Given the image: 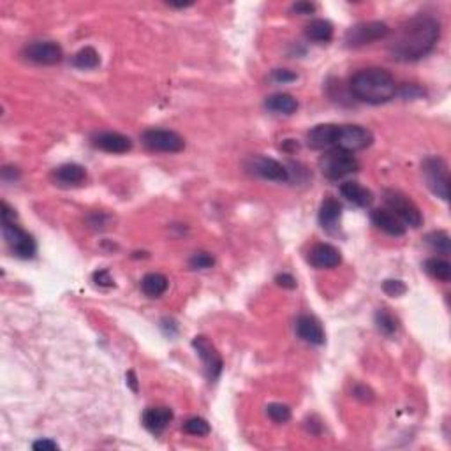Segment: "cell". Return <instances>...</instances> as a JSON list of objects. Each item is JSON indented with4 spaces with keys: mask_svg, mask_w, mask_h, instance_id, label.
<instances>
[{
    "mask_svg": "<svg viewBox=\"0 0 451 451\" xmlns=\"http://www.w3.org/2000/svg\"><path fill=\"white\" fill-rule=\"evenodd\" d=\"M441 37V23L432 14H418L400 27L390 44V53L400 62H415L427 56Z\"/></svg>",
    "mask_w": 451,
    "mask_h": 451,
    "instance_id": "cell-1",
    "label": "cell"
},
{
    "mask_svg": "<svg viewBox=\"0 0 451 451\" xmlns=\"http://www.w3.org/2000/svg\"><path fill=\"white\" fill-rule=\"evenodd\" d=\"M291 11L296 14H312V12H315V6L311 2H296V4H293Z\"/></svg>",
    "mask_w": 451,
    "mask_h": 451,
    "instance_id": "cell-36",
    "label": "cell"
},
{
    "mask_svg": "<svg viewBox=\"0 0 451 451\" xmlns=\"http://www.w3.org/2000/svg\"><path fill=\"white\" fill-rule=\"evenodd\" d=\"M305 36L314 43H330L333 37V25L328 20H312L305 28Z\"/></svg>",
    "mask_w": 451,
    "mask_h": 451,
    "instance_id": "cell-24",
    "label": "cell"
},
{
    "mask_svg": "<svg viewBox=\"0 0 451 451\" xmlns=\"http://www.w3.org/2000/svg\"><path fill=\"white\" fill-rule=\"evenodd\" d=\"M55 180L60 185H80L87 180V169L80 164H62L55 169Z\"/></svg>",
    "mask_w": 451,
    "mask_h": 451,
    "instance_id": "cell-20",
    "label": "cell"
},
{
    "mask_svg": "<svg viewBox=\"0 0 451 451\" xmlns=\"http://www.w3.org/2000/svg\"><path fill=\"white\" fill-rule=\"evenodd\" d=\"M189 264H191L192 270H208V268H212L216 264V260L208 252H196L189 260Z\"/></svg>",
    "mask_w": 451,
    "mask_h": 451,
    "instance_id": "cell-31",
    "label": "cell"
},
{
    "mask_svg": "<svg viewBox=\"0 0 451 451\" xmlns=\"http://www.w3.org/2000/svg\"><path fill=\"white\" fill-rule=\"evenodd\" d=\"M375 326L383 335L393 337L399 332V319L388 308H379L375 312Z\"/></svg>",
    "mask_w": 451,
    "mask_h": 451,
    "instance_id": "cell-26",
    "label": "cell"
},
{
    "mask_svg": "<svg viewBox=\"0 0 451 451\" xmlns=\"http://www.w3.org/2000/svg\"><path fill=\"white\" fill-rule=\"evenodd\" d=\"M390 34V27L384 21H364L351 27L344 36V43L349 48H359L365 44L381 41Z\"/></svg>",
    "mask_w": 451,
    "mask_h": 451,
    "instance_id": "cell-6",
    "label": "cell"
},
{
    "mask_svg": "<svg viewBox=\"0 0 451 451\" xmlns=\"http://www.w3.org/2000/svg\"><path fill=\"white\" fill-rule=\"evenodd\" d=\"M141 141L154 152L176 154L185 148L184 138L180 136L178 132L168 131V129H148L141 134Z\"/></svg>",
    "mask_w": 451,
    "mask_h": 451,
    "instance_id": "cell-8",
    "label": "cell"
},
{
    "mask_svg": "<svg viewBox=\"0 0 451 451\" xmlns=\"http://www.w3.org/2000/svg\"><path fill=\"white\" fill-rule=\"evenodd\" d=\"M249 168L254 175L261 176L263 180H270V182H288L289 180V169L279 160L270 159V157H254L251 159Z\"/></svg>",
    "mask_w": 451,
    "mask_h": 451,
    "instance_id": "cell-12",
    "label": "cell"
},
{
    "mask_svg": "<svg viewBox=\"0 0 451 451\" xmlns=\"http://www.w3.org/2000/svg\"><path fill=\"white\" fill-rule=\"evenodd\" d=\"M370 219L374 222V226L384 231L390 236H402L406 235V224L399 219L397 216H393L390 210H384V208H375L372 210Z\"/></svg>",
    "mask_w": 451,
    "mask_h": 451,
    "instance_id": "cell-16",
    "label": "cell"
},
{
    "mask_svg": "<svg viewBox=\"0 0 451 451\" xmlns=\"http://www.w3.org/2000/svg\"><path fill=\"white\" fill-rule=\"evenodd\" d=\"M173 419V411L169 408H148L143 412V427L150 434H162Z\"/></svg>",
    "mask_w": 451,
    "mask_h": 451,
    "instance_id": "cell-18",
    "label": "cell"
},
{
    "mask_svg": "<svg viewBox=\"0 0 451 451\" xmlns=\"http://www.w3.org/2000/svg\"><path fill=\"white\" fill-rule=\"evenodd\" d=\"M25 56L30 62H36L41 65H55L62 62L64 59V52L59 44L53 41H34L23 50Z\"/></svg>",
    "mask_w": 451,
    "mask_h": 451,
    "instance_id": "cell-11",
    "label": "cell"
},
{
    "mask_svg": "<svg viewBox=\"0 0 451 451\" xmlns=\"http://www.w3.org/2000/svg\"><path fill=\"white\" fill-rule=\"evenodd\" d=\"M423 175L427 185L435 196L448 201V198H450V175H448L446 162L441 157H427L423 160Z\"/></svg>",
    "mask_w": 451,
    "mask_h": 451,
    "instance_id": "cell-7",
    "label": "cell"
},
{
    "mask_svg": "<svg viewBox=\"0 0 451 451\" xmlns=\"http://www.w3.org/2000/svg\"><path fill=\"white\" fill-rule=\"evenodd\" d=\"M425 270L430 273L434 279L441 280V282H450L451 280V264L446 260L441 258H430L425 261Z\"/></svg>",
    "mask_w": 451,
    "mask_h": 451,
    "instance_id": "cell-27",
    "label": "cell"
},
{
    "mask_svg": "<svg viewBox=\"0 0 451 451\" xmlns=\"http://www.w3.org/2000/svg\"><path fill=\"white\" fill-rule=\"evenodd\" d=\"M34 450L37 451H55L59 450V444L55 443V441H50V439H41V441H36V443L32 444Z\"/></svg>",
    "mask_w": 451,
    "mask_h": 451,
    "instance_id": "cell-37",
    "label": "cell"
},
{
    "mask_svg": "<svg viewBox=\"0 0 451 451\" xmlns=\"http://www.w3.org/2000/svg\"><path fill=\"white\" fill-rule=\"evenodd\" d=\"M72 65L81 69V71L96 69L101 65V56L99 53L96 52V48H92V46H85V48H81L80 52L74 53V56H72Z\"/></svg>",
    "mask_w": 451,
    "mask_h": 451,
    "instance_id": "cell-25",
    "label": "cell"
},
{
    "mask_svg": "<svg viewBox=\"0 0 451 451\" xmlns=\"http://www.w3.org/2000/svg\"><path fill=\"white\" fill-rule=\"evenodd\" d=\"M383 291L386 293L388 296H393V298H397V296H402L406 295V291H408V288H406V284L402 282V280H384L383 284Z\"/></svg>",
    "mask_w": 451,
    "mask_h": 451,
    "instance_id": "cell-32",
    "label": "cell"
},
{
    "mask_svg": "<svg viewBox=\"0 0 451 451\" xmlns=\"http://www.w3.org/2000/svg\"><path fill=\"white\" fill-rule=\"evenodd\" d=\"M374 136L368 129L361 127V125H339L337 129V140L335 147L346 152H358L364 148L370 147Z\"/></svg>",
    "mask_w": 451,
    "mask_h": 451,
    "instance_id": "cell-10",
    "label": "cell"
},
{
    "mask_svg": "<svg viewBox=\"0 0 451 451\" xmlns=\"http://www.w3.org/2000/svg\"><path fill=\"white\" fill-rule=\"evenodd\" d=\"M296 333L302 340L312 346H321L324 344V330L321 323L315 319L314 315H300L296 321Z\"/></svg>",
    "mask_w": 451,
    "mask_h": 451,
    "instance_id": "cell-15",
    "label": "cell"
},
{
    "mask_svg": "<svg viewBox=\"0 0 451 451\" xmlns=\"http://www.w3.org/2000/svg\"><path fill=\"white\" fill-rule=\"evenodd\" d=\"M94 145H96L97 148H101L103 152L108 154H127L132 148L131 138L113 131L96 134V136H94Z\"/></svg>",
    "mask_w": 451,
    "mask_h": 451,
    "instance_id": "cell-14",
    "label": "cell"
},
{
    "mask_svg": "<svg viewBox=\"0 0 451 451\" xmlns=\"http://www.w3.org/2000/svg\"><path fill=\"white\" fill-rule=\"evenodd\" d=\"M2 235H4L6 244L11 249V252L18 258L28 260L36 254V240L32 235H28L25 229H21L14 220H2Z\"/></svg>",
    "mask_w": 451,
    "mask_h": 451,
    "instance_id": "cell-5",
    "label": "cell"
},
{
    "mask_svg": "<svg viewBox=\"0 0 451 451\" xmlns=\"http://www.w3.org/2000/svg\"><path fill=\"white\" fill-rule=\"evenodd\" d=\"M384 203L388 204L390 212L399 217L406 226L419 228L423 224V216L419 212V208L403 192L395 191V189H388V191H384Z\"/></svg>",
    "mask_w": 451,
    "mask_h": 451,
    "instance_id": "cell-4",
    "label": "cell"
},
{
    "mask_svg": "<svg viewBox=\"0 0 451 451\" xmlns=\"http://www.w3.org/2000/svg\"><path fill=\"white\" fill-rule=\"evenodd\" d=\"M270 80L277 85H286V83H293V81L298 80V74L293 71H289V69H275V71L272 72Z\"/></svg>",
    "mask_w": 451,
    "mask_h": 451,
    "instance_id": "cell-33",
    "label": "cell"
},
{
    "mask_svg": "<svg viewBox=\"0 0 451 451\" xmlns=\"http://www.w3.org/2000/svg\"><path fill=\"white\" fill-rule=\"evenodd\" d=\"M427 244L441 254H450V235L446 231H434L427 235Z\"/></svg>",
    "mask_w": 451,
    "mask_h": 451,
    "instance_id": "cell-28",
    "label": "cell"
},
{
    "mask_svg": "<svg viewBox=\"0 0 451 451\" xmlns=\"http://www.w3.org/2000/svg\"><path fill=\"white\" fill-rule=\"evenodd\" d=\"M94 282L101 286V288H112V286H115V280L109 275L108 270H97L94 273Z\"/></svg>",
    "mask_w": 451,
    "mask_h": 451,
    "instance_id": "cell-34",
    "label": "cell"
},
{
    "mask_svg": "<svg viewBox=\"0 0 451 451\" xmlns=\"http://www.w3.org/2000/svg\"><path fill=\"white\" fill-rule=\"evenodd\" d=\"M340 216H342V204H340L335 198H326V200L321 203L319 224L323 226V229L332 231L333 228H337V222L340 220Z\"/></svg>",
    "mask_w": 451,
    "mask_h": 451,
    "instance_id": "cell-21",
    "label": "cell"
},
{
    "mask_svg": "<svg viewBox=\"0 0 451 451\" xmlns=\"http://www.w3.org/2000/svg\"><path fill=\"white\" fill-rule=\"evenodd\" d=\"M342 255L337 247L330 244H317L308 251V263L317 270H328V268L339 266Z\"/></svg>",
    "mask_w": 451,
    "mask_h": 451,
    "instance_id": "cell-13",
    "label": "cell"
},
{
    "mask_svg": "<svg viewBox=\"0 0 451 451\" xmlns=\"http://www.w3.org/2000/svg\"><path fill=\"white\" fill-rule=\"evenodd\" d=\"M337 129H339V125L335 124L315 125L307 134L308 147L314 148V150H323V148L333 147L337 140Z\"/></svg>",
    "mask_w": 451,
    "mask_h": 451,
    "instance_id": "cell-17",
    "label": "cell"
},
{
    "mask_svg": "<svg viewBox=\"0 0 451 451\" xmlns=\"http://www.w3.org/2000/svg\"><path fill=\"white\" fill-rule=\"evenodd\" d=\"M127 383L129 386L132 388V392H138V381H136V375H134V372H127Z\"/></svg>",
    "mask_w": 451,
    "mask_h": 451,
    "instance_id": "cell-39",
    "label": "cell"
},
{
    "mask_svg": "<svg viewBox=\"0 0 451 451\" xmlns=\"http://www.w3.org/2000/svg\"><path fill=\"white\" fill-rule=\"evenodd\" d=\"M270 112L279 113V115H293L298 109V101L291 94H273L264 103Z\"/></svg>",
    "mask_w": 451,
    "mask_h": 451,
    "instance_id": "cell-22",
    "label": "cell"
},
{
    "mask_svg": "<svg viewBox=\"0 0 451 451\" xmlns=\"http://www.w3.org/2000/svg\"><path fill=\"white\" fill-rule=\"evenodd\" d=\"M169 280L162 273H147L141 279V289L148 298H159L164 293L168 291Z\"/></svg>",
    "mask_w": 451,
    "mask_h": 451,
    "instance_id": "cell-23",
    "label": "cell"
},
{
    "mask_svg": "<svg viewBox=\"0 0 451 451\" xmlns=\"http://www.w3.org/2000/svg\"><path fill=\"white\" fill-rule=\"evenodd\" d=\"M192 348H194V351L198 353L201 361H203L204 374H207L208 381H210V383H216V381L219 379V375L224 367L222 356L219 355L216 346H213V344L210 342L204 335L194 337V339H192Z\"/></svg>",
    "mask_w": 451,
    "mask_h": 451,
    "instance_id": "cell-9",
    "label": "cell"
},
{
    "mask_svg": "<svg viewBox=\"0 0 451 451\" xmlns=\"http://www.w3.org/2000/svg\"><path fill=\"white\" fill-rule=\"evenodd\" d=\"M266 412L268 416H270V419L275 421V423H288L289 419H291V409H289L286 403H280V402L268 403Z\"/></svg>",
    "mask_w": 451,
    "mask_h": 451,
    "instance_id": "cell-29",
    "label": "cell"
},
{
    "mask_svg": "<svg viewBox=\"0 0 451 451\" xmlns=\"http://www.w3.org/2000/svg\"><path fill=\"white\" fill-rule=\"evenodd\" d=\"M184 430L187 432L189 435H198V437H203V435L210 434V423H208L204 418L194 416V418H189L187 421H185Z\"/></svg>",
    "mask_w": 451,
    "mask_h": 451,
    "instance_id": "cell-30",
    "label": "cell"
},
{
    "mask_svg": "<svg viewBox=\"0 0 451 451\" xmlns=\"http://www.w3.org/2000/svg\"><path fill=\"white\" fill-rule=\"evenodd\" d=\"M275 282L279 284L280 288H286V289L296 288V279L291 275V273H280V275H277Z\"/></svg>",
    "mask_w": 451,
    "mask_h": 451,
    "instance_id": "cell-35",
    "label": "cell"
},
{
    "mask_svg": "<svg viewBox=\"0 0 451 451\" xmlns=\"http://www.w3.org/2000/svg\"><path fill=\"white\" fill-rule=\"evenodd\" d=\"M351 92L358 101L368 104H383L397 94L395 78L392 72L381 67L361 69L351 78Z\"/></svg>",
    "mask_w": 451,
    "mask_h": 451,
    "instance_id": "cell-2",
    "label": "cell"
},
{
    "mask_svg": "<svg viewBox=\"0 0 451 451\" xmlns=\"http://www.w3.org/2000/svg\"><path fill=\"white\" fill-rule=\"evenodd\" d=\"M319 168L321 173H323L328 180H340L344 178V176L358 171L359 162L351 152L335 148V150H330V152H326L321 157Z\"/></svg>",
    "mask_w": 451,
    "mask_h": 451,
    "instance_id": "cell-3",
    "label": "cell"
},
{
    "mask_svg": "<svg viewBox=\"0 0 451 451\" xmlns=\"http://www.w3.org/2000/svg\"><path fill=\"white\" fill-rule=\"evenodd\" d=\"M355 397L356 399H361V400H372V392L368 390L367 386H364V384H358V386L355 388Z\"/></svg>",
    "mask_w": 451,
    "mask_h": 451,
    "instance_id": "cell-38",
    "label": "cell"
},
{
    "mask_svg": "<svg viewBox=\"0 0 451 451\" xmlns=\"http://www.w3.org/2000/svg\"><path fill=\"white\" fill-rule=\"evenodd\" d=\"M340 192H342V196L346 200L355 203L356 207L367 208L374 203V194L367 187L359 185L358 182H346V184L340 185Z\"/></svg>",
    "mask_w": 451,
    "mask_h": 451,
    "instance_id": "cell-19",
    "label": "cell"
}]
</instances>
